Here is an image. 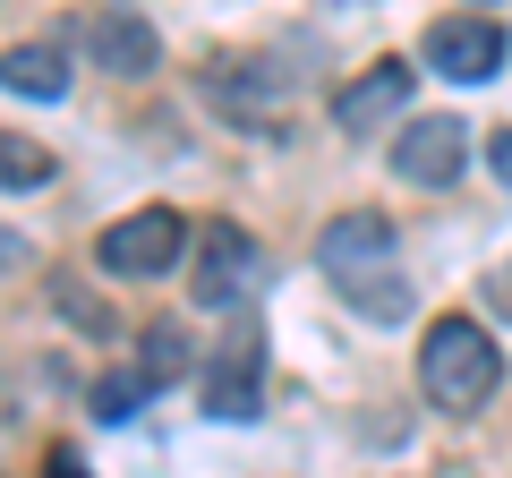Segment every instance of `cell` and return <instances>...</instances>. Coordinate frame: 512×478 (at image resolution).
<instances>
[{
    "label": "cell",
    "mask_w": 512,
    "mask_h": 478,
    "mask_svg": "<svg viewBox=\"0 0 512 478\" xmlns=\"http://www.w3.org/2000/svg\"><path fill=\"white\" fill-rule=\"evenodd\" d=\"M350 308L376 316V325H402V316H410V291H402V282H376V274H367V282H350Z\"/></svg>",
    "instance_id": "13"
},
{
    "label": "cell",
    "mask_w": 512,
    "mask_h": 478,
    "mask_svg": "<svg viewBox=\"0 0 512 478\" xmlns=\"http://www.w3.org/2000/svg\"><path fill=\"white\" fill-rule=\"evenodd\" d=\"M402 103H410V60H376V69H359L342 94H333V129H342V137H367L376 120H393Z\"/></svg>",
    "instance_id": "6"
},
{
    "label": "cell",
    "mask_w": 512,
    "mask_h": 478,
    "mask_svg": "<svg viewBox=\"0 0 512 478\" xmlns=\"http://www.w3.org/2000/svg\"><path fill=\"white\" fill-rule=\"evenodd\" d=\"M146 368H154V376H180V368H188V342H180L171 325H154V333H146Z\"/></svg>",
    "instance_id": "14"
},
{
    "label": "cell",
    "mask_w": 512,
    "mask_h": 478,
    "mask_svg": "<svg viewBox=\"0 0 512 478\" xmlns=\"http://www.w3.org/2000/svg\"><path fill=\"white\" fill-rule=\"evenodd\" d=\"M495 376H504V350L487 342V325H470V316L427 325V342H419V393L436 410H478L495 393Z\"/></svg>",
    "instance_id": "1"
},
{
    "label": "cell",
    "mask_w": 512,
    "mask_h": 478,
    "mask_svg": "<svg viewBox=\"0 0 512 478\" xmlns=\"http://www.w3.org/2000/svg\"><path fill=\"white\" fill-rule=\"evenodd\" d=\"M154 385H163L154 368H111L103 385H94V419H128V410H146Z\"/></svg>",
    "instance_id": "11"
},
{
    "label": "cell",
    "mask_w": 512,
    "mask_h": 478,
    "mask_svg": "<svg viewBox=\"0 0 512 478\" xmlns=\"http://www.w3.org/2000/svg\"><path fill=\"white\" fill-rule=\"evenodd\" d=\"M487 163H495V180H512V129L487 137Z\"/></svg>",
    "instance_id": "16"
},
{
    "label": "cell",
    "mask_w": 512,
    "mask_h": 478,
    "mask_svg": "<svg viewBox=\"0 0 512 478\" xmlns=\"http://www.w3.org/2000/svg\"><path fill=\"white\" fill-rule=\"evenodd\" d=\"M188 248V222L171 205H146L103 231V274H171V257Z\"/></svg>",
    "instance_id": "2"
},
{
    "label": "cell",
    "mask_w": 512,
    "mask_h": 478,
    "mask_svg": "<svg viewBox=\"0 0 512 478\" xmlns=\"http://www.w3.org/2000/svg\"><path fill=\"white\" fill-rule=\"evenodd\" d=\"M453 478H478V470H453Z\"/></svg>",
    "instance_id": "18"
},
{
    "label": "cell",
    "mask_w": 512,
    "mask_h": 478,
    "mask_svg": "<svg viewBox=\"0 0 512 478\" xmlns=\"http://www.w3.org/2000/svg\"><path fill=\"white\" fill-rule=\"evenodd\" d=\"M384 257H393V222H384V214H333L325 231H316V265H325L342 291L367 282Z\"/></svg>",
    "instance_id": "4"
},
{
    "label": "cell",
    "mask_w": 512,
    "mask_h": 478,
    "mask_svg": "<svg viewBox=\"0 0 512 478\" xmlns=\"http://www.w3.org/2000/svg\"><path fill=\"white\" fill-rule=\"evenodd\" d=\"M248 265H256V239L239 231V222H214L205 248H197V282H188V291H197L205 308H231L239 282H248Z\"/></svg>",
    "instance_id": "7"
},
{
    "label": "cell",
    "mask_w": 512,
    "mask_h": 478,
    "mask_svg": "<svg viewBox=\"0 0 512 478\" xmlns=\"http://www.w3.org/2000/svg\"><path fill=\"white\" fill-rule=\"evenodd\" d=\"M43 478H86V461H77L69 444H52V453H43Z\"/></svg>",
    "instance_id": "15"
},
{
    "label": "cell",
    "mask_w": 512,
    "mask_h": 478,
    "mask_svg": "<svg viewBox=\"0 0 512 478\" xmlns=\"http://www.w3.org/2000/svg\"><path fill=\"white\" fill-rule=\"evenodd\" d=\"M0 180H9V188L26 197V188H43V180H52V154H43V146H26V137H0Z\"/></svg>",
    "instance_id": "12"
},
{
    "label": "cell",
    "mask_w": 512,
    "mask_h": 478,
    "mask_svg": "<svg viewBox=\"0 0 512 478\" xmlns=\"http://www.w3.org/2000/svg\"><path fill=\"white\" fill-rule=\"evenodd\" d=\"M60 86H69V77H60V52H52V43H18V52H9V94L52 103Z\"/></svg>",
    "instance_id": "10"
},
{
    "label": "cell",
    "mask_w": 512,
    "mask_h": 478,
    "mask_svg": "<svg viewBox=\"0 0 512 478\" xmlns=\"http://www.w3.org/2000/svg\"><path fill=\"white\" fill-rule=\"evenodd\" d=\"M461 146H470L461 120H410L402 146H393V171H402L410 188H453L461 180Z\"/></svg>",
    "instance_id": "5"
},
{
    "label": "cell",
    "mask_w": 512,
    "mask_h": 478,
    "mask_svg": "<svg viewBox=\"0 0 512 478\" xmlns=\"http://www.w3.org/2000/svg\"><path fill=\"white\" fill-rule=\"evenodd\" d=\"M154 26L137 18V9H103L94 18V60H103V77H154Z\"/></svg>",
    "instance_id": "8"
},
{
    "label": "cell",
    "mask_w": 512,
    "mask_h": 478,
    "mask_svg": "<svg viewBox=\"0 0 512 478\" xmlns=\"http://www.w3.org/2000/svg\"><path fill=\"white\" fill-rule=\"evenodd\" d=\"M487 308H495V316H512V265H504V274L487 282Z\"/></svg>",
    "instance_id": "17"
},
{
    "label": "cell",
    "mask_w": 512,
    "mask_h": 478,
    "mask_svg": "<svg viewBox=\"0 0 512 478\" xmlns=\"http://www.w3.org/2000/svg\"><path fill=\"white\" fill-rule=\"evenodd\" d=\"M205 419H256V342H222L205 376Z\"/></svg>",
    "instance_id": "9"
},
{
    "label": "cell",
    "mask_w": 512,
    "mask_h": 478,
    "mask_svg": "<svg viewBox=\"0 0 512 478\" xmlns=\"http://www.w3.org/2000/svg\"><path fill=\"white\" fill-rule=\"evenodd\" d=\"M419 52H427V69L461 77V86H487V77L504 69V26L495 18H436Z\"/></svg>",
    "instance_id": "3"
}]
</instances>
